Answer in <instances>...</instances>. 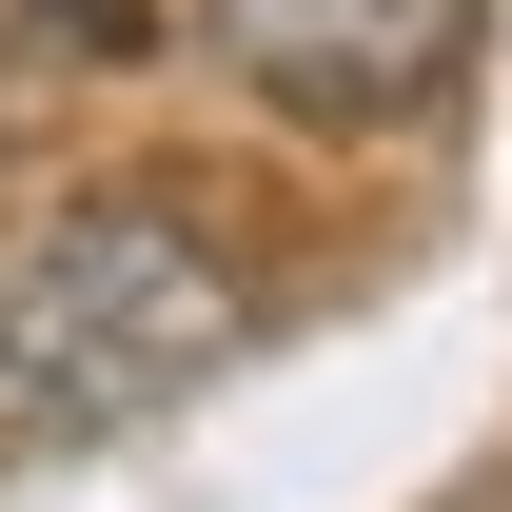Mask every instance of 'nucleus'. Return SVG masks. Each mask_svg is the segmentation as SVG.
I'll return each mask as SVG.
<instances>
[{
    "label": "nucleus",
    "mask_w": 512,
    "mask_h": 512,
    "mask_svg": "<svg viewBox=\"0 0 512 512\" xmlns=\"http://www.w3.org/2000/svg\"><path fill=\"white\" fill-rule=\"evenodd\" d=\"M217 60L276 119H414L473 60V0H217Z\"/></svg>",
    "instance_id": "2"
},
{
    "label": "nucleus",
    "mask_w": 512,
    "mask_h": 512,
    "mask_svg": "<svg viewBox=\"0 0 512 512\" xmlns=\"http://www.w3.org/2000/svg\"><path fill=\"white\" fill-rule=\"evenodd\" d=\"M40 20H60V40H99V60L138 40V0H40Z\"/></svg>",
    "instance_id": "3"
},
{
    "label": "nucleus",
    "mask_w": 512,
    "mask_h": 512,
    "mask_svg": "<svg viewBox=\"0 0 512 512\" xmlns=\"http://www.w3.org/2000/svg\"><path fill=\"white\" fill-rule=\"evenodd\" d=\"M237 335H256V296H237V256L197 237L178 197H79V217H40L0 256V453L138 434Z\"/></svg>",
    "instance_id": "1"
}]
</instances>
